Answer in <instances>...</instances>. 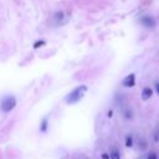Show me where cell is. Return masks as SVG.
<instances>
[{
    "label": "cell",
    "instance_id": "1",
    "mask_svg": "<svg viewBox=\"0 0 159 159\" xmlns=\"http://www.w3.org/2000/svg\"><path fill=\"white\" fill-rule=\"evenodd\" d=\"M88 87L86 86V84H81V86L76 87L75 90H72L67 96L65 97V102L67 104H75V103H78L83 97L84 94H86Z\"/></svg>",
    "mask_w": 159,
    "mask_h": 159
},
{
    "label": "cell",
    "instance_id": "2",
    "mask_svg": "<svg viewBox=\"0 0 159 159\" xmlns=\"http://www.w3.org/2000/svg\"><path fill=\"white\" fill-rule=\"evenodd\" d=\"M16 104H17L16 97L13 96V94H6L0 100V111L3 113H9L16 107Z\"/></svg>",
    "mask_w": 159,
    "mask_h": 159
},
{
    "label": "cell",
    "instance_id": "3",
    "mask_svg": "<svg viewBox=\"0 0 159 159\" xmlns=\"http://www.w3.org/2000/svg\"><path fill=\"white\" fill-rule=\"evenodd\" d=\"M66 23V16H65V13L63 11H56L52 14V17H51V24L54 26H60L62 24Z\"/></svg>",
    "mask_w": 159,
    "mask_h": 159
},
{
    "label": "cell",
    "instance_id": "4",
    "mask_svg": "<svg viewBox=\"0 0 159 159\" xmlns=\"http://www.w3.org/2000/svg\"><path fill=\"white\" fill-rule=\"evenodd\" d=\"M139 23H141L142 26H144V27H147V29H153V27H155V25H157L155 19H154L153 16H151V15H144V16H142V17L139 19Z\"/></svg>",
    "mask_w": 159,
    "mask_h": 159
},
{
    "label": "cell",
    "instance_id": "5",
    "mask_svg": "<svg viewBox=\"0 0 159 159\" xmlns=\"http://www.w3.org/2000/svg\"><path fill=\"white\" fill-rule=\"evenodd\" d=\"M122 84L127 88H132L135 86V75L134 73H129L128 76H126L124 80L122 81Z\"/></svg>",
    "mask_w": 159,
    "mask_h": 159
},
{
    "label": "cell",
    "instance_id": "6",
    "mask_svg": "<svg viewBox=\"0 0 159 159\" xmlns=\"http://www.w3.org/2000/svg\"><path fill=\"white\" fill-rule=\"evenodd\" d=\"M153 93H154L153 88H151V87H144V88L142 90L141 97H142V100H143V101H148V100H151V98H152Z\"/></svg>",
    "mask_w": 159,
    "mask_h": 159
},
{
    "label": "cell",
    "instance_id": "7",
    "mask_svg": "<svg viewBox=\"0 0 159 159\" xmlns=\"http://www.w3.org/2000/svg\"><path fill=\"white\" fill-rule=\"evenodd\" d=\"M124 145L127 148H133L134 145V137L132 134H127L126 138H124Z\"/></svg>",
    "mask_w": 159,
    "mask_h": 159
},
{
    "label": "cell",
    "instance_id": "8",
    "mask_svg": "<svg viewBox=\"0 0 159 159\" xmlns=\"http://www.w3.org/2000/svg\"><path fill=\"white\" fill-rule=\"evenodd\" d=\"M110 158L111 159H121V152L117 147H112V149L110 152Z\"/></svg>",
    "mask_w": 159,
    "mask_h": 159
},
{
    "label": "cell",
    "instance_id": "9",
    "mask_svg": "<svg viewBox=\"0 0 159 159\" xmlns=\"http://www.w3.org/2000/svg\"><path fill=\"white\" fill-rule=\"evenodd\" d=\"M133 116H134V113H133L132 108L127 107V108H124V110H123V117H124V119L131 121V119H133Z\"/></svg>",
    "mask_w": 159,
    "mask_h": 159
},
{
    "label": "cell",
    "instance_id": "10",
    "mask_svg": "<svg viewBox=\"0 0 159 159\" xmlns=\"http://www.w3.org/2000/svg\"><path fill=\"white\" fill-rule=\"evenodd\" d=\"M47 129H49V119L45 117L44 119L41 121V123H40V132L41 133H46Z\"/></svg>",
    "mask_w": 159,
    "mask_h": 159
},
{
    "label": "cell",
    "instance_id": "11",
    "mask_svg": "<svg viewBox=\"0 0 159 159\" xmlns=\"http://www.w3.org/2000/svg\"><path fill=\"white\" fill-rule=\"evenodd\" d=\"M138 148H139V151H141V152L147 151V148H148V142H147V139L141 138L139 142H138Z\"/></svg>",
    "mask_w": 159,
    "mask_h": 159
},
{
    "label": "cell",
    "instance_id": "12",
    "mask_svg": "<svg viewBox=\"0 0 159 159\" xmlns=\"http://www.w3.org/2000/svg\"><path fill=\"white\" fill-rule=\"evenodd\" d=\"M145 159H159V155H158V153H157V152L152 151V152H149V153L147 154Z\"/></svg>",
    "mask_w": 159,
    "mask_h": 159
},
{
    "label": "cell",
    "instance_id": "13",
    "mask_svg": "<svg viewBox=\"0 0 159 159\" xmlns=\"http://www.w3.org/2000/svg\"><path fill=\"white\" fill-rule=\"evenodd\" d=\"M101 159H111V158H110V153H108V152H103V153L101 154Z\"/></svg>",
    "mask_w": 159,
    "mask_h": 159
},
{
    "label": "cell",
    "instance_id": "14",
    "mask_svg": "<svg viewBox=\"0 0 159 159\" xmlns=\"http://www.w3.org/2000/svg\"><path fill=\"white\" fill-rule=\"evenodd\" d=\"M42 45H45V41H44V40H42V41H37L36 44L34 45V49H37L39 46H42Z\"/></svg>",
    "mask_w": 159,
    "mask_h": 159
},
{
    "label": "cell",
    "instance_id": "15",
    "mask_svg": "<svg viewBox=\"0 0 159 159\" xmlns=\"http://www.w3.org/2000/svg\"><path fill=\"white\" fill-rule=\"evenodd\" d=\"M154 90H155V92H157V94L159 96V81H157V82L154 83Z\"/></svg>",
    "mask_w": 159,
    "mask_h": 159
},
{
    "label": "cell",
    "instance_id": "16",
    "mask_svg": "<svg viewBox=\"0 0 159 159\" xmlns=\"http://www.w3.org/2000/svg\"><path fill=\"white\" fill-rule=\"evenodd\" d=\"M112 113H113V112H112V111H110V112H108V117H110V118H111V117H112Z\"/></svg>",
    "mask_w": 159,
    "mask_h": 159
},
{
    "label": "cell",
    "instance_id": "17",
    "mask_svg": "<svg viewBox=\"0 0 159 159\" xmlns=\"http://www.w3.org/2000/svg\"><path fill=\"white\" fill-rule=\"evenodd\" d=\"M158 135H159V133H158Z\"/></svg>",
    "mask_w": 159,
    "mask_h": 159
}]
</instances>
